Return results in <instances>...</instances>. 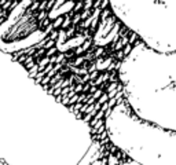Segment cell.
Listing matches in <instances>:
<instances>
[{"label":"cell","mask_w":176,"mask_h":165,"mask_svg":"<svg viewBox=\"0 0 176 165\" xmlns=\"http://www.w3.org/2000/svg\"><path fill=\"white\" fill-rule=\"evenodd\" d=\"M65 47L40 40L8 55L28 72L34 84L88 127L89 138L98 146L95 161L102 165L135 163L111 140L107 120L117 109L142 125L176 135L172 129L143 118L129 100L123 77L124 63L138 47L158 52L136 30L124 22L106 44L87 40Z\"/></svg>","instance_id":"1"},{"label":"cell","mask_w":176,"mask_h":165,"mask_svg":"<svg viewBox=\"0 0 176 165\" xmlns=\"http://www.w3.org/2000/svg\"><path fill=\"white\" fill-rule=\"evenodd\" d=\"M110 0H28V6L3 36L14 43L43 33V43L69 46L70 41L97 40L107 26L114 30L123 24Z\"/></svg>","instance_id":"2"}]
</instances>
